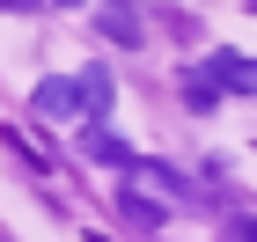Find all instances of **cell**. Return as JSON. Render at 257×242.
Returning <instances> with one entry per match:
<instances>
[{
	"label": "cell",
	"mask_w": 257,
	"mask_h": 242,
	"mask_svg": "<svg viewBox=\"0 0 257 242\" xmlns=\"http://www.w3.org/2000/svg\"><path fill=\"white\" fill-rule=\"evenodd\" d=\"M30 103H37V118H52V125H66L74 110H88V96H81V74H44Z\"/></svg>",
	"instance_id": "1"
},
{
	"label": "cell",
	"mask_w": 257,
	"mask_h": 242,
	"mask_svg": "<svg viewBox=\"0 0 257 242\" xmlns=\"http://www.w3.org/2000/svg\"><path fill=\"white\" fill-rule=\"evenodd\" d=\"M118 213H125L133 227H169V198L147 191V183H125V191H118Z\"/></svg>",
	"instance_id": "2"
},
{
	"label": "cell",
	"mask_w": 257,
	"mask_h": 242,
	"mask_svg": "<svg viewBox=\"0 0 257 242\" xmlns=\"http://www.w3.org/2000/svg\"><path fill=\"white\" fill-rule=\"evenodd\" d=\"M81 96H88V110H81L88 125H103V118H110V103H118V81H110V66H103V59H88V66H81Z\"/></svg>",
	"instance_id": "3"
},
{
	"label": "cell",
	"mask_w": 257,
	"mask_h": 242,
	"mask_svg": "<svg viewBox=\"0 0 257 242\" xmlns=\"http://www.w3.org/2000/svg\"><path fill=\"white\" fill-rule=\"evenodd\" d=\"M133 183H147V191H162L169 205H177V198H191V176H177L169 161H133Z\"/></svg>",
	"instance_id": "4"
},
{
	"label": "cell",
	"mask_w": 257,
	"mask_h": 242,
	"mask_svg": "<svg viewBox=\"0 0 257 242\" xmlns=\"http://www.w3.org/2000/svg\"><path fill=\"white\" fill-rule=\"evenodd\" d=\"M81 154H88V161H110V169H133V147H125L118 140V132H103V125H88V132H81Z\"/></svg>",
	"instance_id": "5"
},
{
	"label": "cell",
	"mask_w": 257,
	"mask_h": 242,
	"mask_svg": "<svg viewBox=\"0 0 257 242\" xmlns=\"http://www.w3.org/2000/svg\"><path fill=\"white\" fill-rule=\"evenodd\" d=\"M206 74H213L220 88H228V96H257V59H235V52H220V59L206 66Z\"/></svg>",
	"instance_id": "6"
},
{
	"label": "cell",
	"mask_w": 257,
	"mask_h": 242,
	"mask_svg": "<svg viewBox=\"0 0 257 242\" xmlns=\"http://www.w3.org/2000/svg\"><path fill=\"white\" fill-rule=\"evenodd\" d=\"M220 96H228V88H220L213 74H184V103H191V110H220Z\"/></svg>",
	"instance_id": "7"
},
{
	"label": "cell",
	"mask_w": 257,
	"mask_h": 242,
	"mask_svg": "<svg viewBox=\"0 0 257 242\" xmlns=\"http://www.w3.org/2000/svg\"><path fill=\"white\" fill-rule=\"evenodd\" d=\"M103 30H110V44H140V15H133V0H118V8L103 15Z\"/></svg>",
	"instance_id": "8"
},
{
	"label": "cell",
	"mask_w": 257,
	"mask_h": 242,
	"mask_svg": "<svg viewBox=\"0 0 257 242\" xmlns=\"http://www.w3.org/2000/svg\"><path fill=\"white\" fill-rule=\"evenodd\" d=\"M0 8H8V15H37L44 0H0Z\"/></svg>",
	"instance_id": "9"
},
{
	"label": "cell",
	"mask_w": 257,
	"mask_h": 242,
	"mask_svg": "<svg viewBox=\"0 0 257 242\" xmlns=\"http://www.w3.org/2000/svg\"><path fill=\"white\" fill-rule=\"evenodd\" d=\"M228 242H257V220H235V235H228Z\"/></svg>",
	"instance_id": "10"
},
{
	"label": "cell",
	"mask_w": 257,
	"mask_h": 242,
	"mask_svg": "<svg viewBox=\"0 0 257 242\" xmlns=\"http://www.w3.org/2000/svg\"><path fill=\"white\" fill-rule=\"evenodd\" d=\"M59 8H88V0H59Z\"/></svg>",
	"instance_id": "11"
},
{
	"label": "cell",
	"mask_w": 257,
	"mask_h": 242,
	"mask_svg": "<svg viewBox=\"0 0 257 242\" xmlns=\"http://www.w3.org/2000/svg\"><path fill=\"white\" fill-rule=\"evenodd\" d=\"M250 8H257V0H250Z\"/></svg>",
	"instance_id": "12"
},
{
	"label": "cell",
	"mask_w": 257,
	"mask_h": 242,
	"mask_svg": "<svg viewBox=\"0 0 257 242\" xmlns=\"http://www.w3.org/2000/svg\"><path fill=\"white\" fill-rule=\"evenodd\" d=\"M96 242H103V235H96Z\"/></svg>",
	"instance_id": "13"
}]
</instances>
